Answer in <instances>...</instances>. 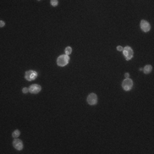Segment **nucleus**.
Listing matches in <instances>:
<instances>
[{
    "label": "nucleus",
    "mask_w": 154,
    "mask_h": 154,
    "mask_svg": "<svg viewBox=\"0 0 154 154\" xmlns=\"http://www.w3.org/2000/svg\"><path fill=\"white\" fill-rule=\"evenodd\" d=\"M69 57L67 55H61L58 57V58L57 60V65L60 66V67H63V66H66L69 63Z\"/></svg>",
    "instance_id": "nucleus-1"
},
{
    "label": "nucleus",
    "mask_w": 154,
    "mask_h": 154,
    "mask_svg": "<svg viewBox=\"0 0 154 154\" xmlns=\"http://www.w3.org/2000/svg\"><path fill=\"white\" fill-rule=\"evenodd\" d=\"M123 52L125 57V59L127 60V61L130 60L134 56V51L130 46H125V48H123Z\"/></svg>",
    "instance_id": "nucleus-2"
},
{
    "label": "nucleus",
    "mask_w": 154,
    "mask_h": 154,
    "mask_svg": "<svg viewBox=\"0 0 154 154\" xmlns=\"http://www.w3.org/2000/svg\"><path fill=\"white\" fill-rule=\"evenodd\" d=\"M122 87H123V90H125V91H129L133 87V81L131 79H129V78L123 80V83H122Z\"/></svg>",
    "instance_id": "nucleus-3"
},
{
    "label": "nucleus",
    "mask_w": 154,
    "mask_h": 154,
    "mask_svg": "<svg viewBox=\"0 0 154 154\" xmlns=\"http://www.w3.org/2000/svg\"><path fill=\"white\" fill-rule=\"evenodd\" d=\"M37 76H38V73L34 70H27L25 73L26 80L29 81H33V80H35Z\"/></svg>",
    "instance_id": "nucleus-4"
},
{
    "label": "nucleus",
    "mask_w": 154,
    "mask_h": 154,
    "mask_svg": "<svg viewBox=\"0 0 154 154\" xmlns=\"http://www.w3.org/2000/svg\"><path fill=\"white\" fill-rule=\"evenodd\" d=\"M87 103H88L90 105H94L98 102V97L95 93H90V94L87 96Z\"/></svg>",
    "instance_id": "nucleus-5"
},
{
    "label": "nucleus",
    "mask_w": 154,
    "mask_h": 154,
    "mask_svg": "<svg viewBox=\"0 0 154 154\" xmlns=\"http://www.w3.org/2000/svg\"><path fill=\"white\" fill-rule=\"evenodd\" d=\"M41 91V87L38 84H33V85L29 87V93H33V94H36L39 93Z\"/></svg>",
    "instance_id": "nucleus-6"
},
{
    "label": "nucleus",
    "mask_w": 154,
    "mask_h": 154,
    "mask_svg": "<svg viewBox=\"0 0 154 154\" xmlns=\"http://www.w3.org/2000/svg\"><path fill=\"white\" fill-rule=\"evenodd\" d=\"M141 28L142 29L143 32H149L150 29H151V26H150L148 21L142 20L141 21Z\"/></svg>",
    "instance_id": "nucleus-7"
},
{
    "label": "nucleus",
    "mask_w": 154,
    "mask_h": 154,
    "mask_svg": "<svg viewBox=\"0 0 154 154\" xmlns=\"http://www.w3.org/2000/svg\"><path fill=\"white\" fill-rule=\"evenodd\" d=\"M13 147L16 150H18V151H21L23 148V144L21 142V141L18 140L17 138H15V140L13 141Z\"/></svg>",
    "instance_id": "nucleus-8"
},
{
    "label": "nucleus",
    "mask_w": 154,
    "mask_h": 154,
    "mask_svg": "<svg viewBox=\"0 0 154 154\" xmlns=\"http://www.w3.org/2000/svg\"><path fill=\"white\" fill-rule=\"evenodd\" d=\"M152 70H153V67H152L151 65H147V66H145V68L143 69V71H144V73L145 74H149V73H151Z\"/></svg>",
    "instance_id": "nucleus-9"
},
{
    "label": "nucleus",
    "mask_w": 154,
    "mask_h": 154,
    "mask_svg": "<svg viewBox=\"0 0 154 154\" xmlns=\"http://www.w3.org/2000/svg\"><path fill=\"white\" fill-rule=\"evenodd\" d=\"M71 52H72V48L70 46L66 47V49H65V55L69 56V55H70Z\"/></svg>",
    "instance_id": "nucleus-10"
},
{
    "label": "nucleus",
    "mask_w": 154,
    "mask_h": 154,
    "mask_svg": "<svg viewBox=\"0 0 154 154\" xmlns=\"http://www.w3.org/2000/svg\"><path fill=\"white\" fill-rule=\"evenodd\" d=\"M12 136H13V138H18L20 136V131L18 129L15 130L13 132V134H12Z\"/></svg>",
    "instance_id": "nucleus-11"
},
{
    "label": "nucleus",
    "mask_w": 154,
    "mask_h": 154,
    "mask_svg": "<svg viewBox=\"0 0 154 154\" xmlns=\"http://www.w3.org/2000/svg\"><path fill=\"white\" fill-rule=\"evenodd\" d=\"M51 4L52 6H57V4H58V1H57V0H51Z\"/></svg>",
    "instance_id": "nucleus-12"
},
{
    "label": "nucleus",
    "mask_w": 154,
    "mask_h": 154,
    "mask_svg": "<svg viewBox=\"0 0 154 154\" xmlns=\"http://www.w3.org/2000/svg\"><path fill=\"white\" fill-rule=\"evenodd\" d=\"M29 92V88H27V87H24V88H22V93H27Z\"/></svg>",
    "instance_id": "nucleus-13"
},
{
    "label": "nucleus",
    "mask_w": 154,
    "mask_h": 154,
    "mask_svg": "<svg viewBox=\"0 0 154 154\" xmlns=\"http://www.w3.org/2000/svg\"><path fill=\"white\" fill-rule=\"evenodd\" d=\"M117 51H123V48L122 47L121 45H119V46H117Z\"/></svg>",
    "instance_id": "nucleus-14"
},
{
    "label": "nucleus",
    "mask_w": 154,
    "mask_h": 154,
    "mask_svg": "<svg viewBox=\"0 0 154 154\" xmlns=\"http://www.w3.org/2000/svg\"><path fill=\"white\" fill-rule=\"evenodd\" d=\"M0 27H4V21H0Z\"/></svg>",
    "instance_id": "nucleus-15"
},
{
    "label": "nucleus",
    "mask_w": 154,
    "mask_h": 154,
    "mask_svg": "<svg viewBox=\"0 0 154 154\" xmlns=\"http://www.w3.org/2000/svg\"><path fill=\"white\" fill-rule=\"evenodd\" d=\"M129 73H126L125 74V78H126V79H127V78H129Z\"/></svg>",
    "instance_id": "nucleus-16"
}]
</instances>
